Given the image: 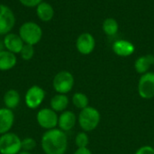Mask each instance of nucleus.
<instances>
[{
  "label": "nucleus",
  "mask_w": 154,
  "mask_h": 154,
  "mask_svg": "<svg viewBox=\"0 0 154 154\" xmlns=\"http://www.w3.org/2000/svg\"><path fill=\"white\" fill-rule=\"evenodd\" d=\"M68 136L59 128L46 131L41 139L42 150L45 154H65L68 150Z\"/></svg>",
  "instance_id": "nucleus-1"
},
{
  "label": "nucleus",
  "mask_w": 154,
  "mask_h": 154,
  "mask_svg": "<svg viewBox=\"0 0 154 154\" xmlns=\"http://www.w3.org/2000/svg\"><path fill=\"white\" fill-rule=\"evenodd\" d=\"M100 120L101 115L99 111L92 106H88L81 110L78 117L79 127L86 133L94 131L98 126Z\"/></svg>",
  "instance_id": "nucleus-2"
},
{
  "label": "nucleus",
  "mask_w": 154,
  "mask_h": 154,
  "mask_svg": "<svg viewBox=\"0 0 154 154\" xmlns=\"http://www.w3.org/2000/svg\"><path fill=\"white\" fill-rule=\"evenodd\" d=\"M24 44L35 45L42 38V29L34 22H25L19 28V34Z\"/></svg>",
  "instance_id": "nucleus-3"
},
{
  "label": "nucleus",
  "mask_w": 154,
  "mask_h": 154,
  "mask_svg": "<svg viewBox=\"0 0 154 154\" xmlns=\"http://www.w3.org/2000/svg\"><path fill=\"white\" fill-rule=\"evenodd\" d=\"M75 78L73 74L66 70L60 71L55 74L52 80V87L57 93L67 94L73 89Z\"/></svg>",
  "instance_id": "nucleus-4"
},
{
  "label": "nucleus",
  "mask_w": 154,
  "mask_h": 154,
  "mask_svg": "<svg viewBox=\"0 0 154 154\" xmlns=\"http://www.w3.org/2000/svg\"><path fill=\"white\" fill-rule=\"evenodd\" d=\"M22 151V140L14 133H7L0 135V154H18Z\"/></svg>",
  "instance_id": "nucleus-5"
},
{
  "label": "nucleus",
  "mask_w": 154,
  "mask_h": 154,
  "mask_svg": "<svg viewBox=\"0 0 154 154\" xmlns=\"http://www.w3.org/2000/svg\"><path fill=\"white\" fill-rule=\"evenodd\" d=\"M46 97V93L40 85H32L24 94V103L30 110L38 109L43 103Z\"/></svg>",
  "instance_id": "nucleus-6"
},
{
  "label": "nucleus",
  "mask_w": 154,
  "mask_h": 154,
  "mask_svg": "<svg viewBox=\"0 0 154 154\" xmlns=\"http://www.w3.org/2000/svg\"><path fill=\"white\" fill-rule=\"evenodd\" d=\"M36 121L41 128L49 131L58 126L59 115L51 108H42L37 112Z\"/></svg>",
  "instance_id": "nucleus-7"
},
{
  "label": "nucleus",
  "mask_w": 154,
  "mask_h": 154,
  "mask_svg": "<svg viewBox=\"0 0 154 154\" xmlns=\"http://www.w3.org/2000/svg\"><path fill=\"white\" fill-rule=\"evenodd\" d=\"M138 93L143 99H152L154 97V73L148 72L142 74L138 82Z\"/></svg>",
  "instance_id": "nucleus-8"
},
{
  "label": "nucleus",
  "mask_w": 154,
  "mask_h": 154,
  "mask_svg": "<svg viewBox=\"0 0 154 154\" xmlns=\"http://www.w3.org/2000/svg\"><path fill=\"white\" fill-rule=\"evenodd\" d=\"M15 25L14 12L6 5L0 4V35L9 34Z\"/></svg>",
  "instance_id": "nucleus-9"
},
{
  "label": "nucleus",
  "mask_w": 154,
  "mask_h": 154,
  "mask_svg": "<svg viewBox=\"0 0 154 154\" xmlns=\"http://www.w3.org/2000/svg\"><path fill=\"white\" fill-rule=\"evenodd\" d=\"M96 47L95 37L89 33H82L76 40V48L83 55L90 54Z\"/></svg>",
  "instance_id": "nucleus-10"
},
{
  "label": "nucleus",
  "mask_w": 154,
  "mask_h": 154,
  "mask_svg": "<svg viewBox=\"0 0 154 154\" xmlns=\"http://www.w3.org/2000/svg\"><path fill=\"white\" fill-rule=\"evenodd\" d=\"M3 41H4L5 50L9 51L14 54H20L24 45L23 41L21 39L20 35L17 34L9 33L6 35H5Z\"/></svg>",
  "instance_id": "nucleus-11"
},
{
  "label": "nucleus",
  "mask_w": 154,
  "mask_h": 154,
  "mask_svg": "<svg viewBox=\"0 0 154 154\" xmlns=\"http://www.w3.org/2000/svg\"><path fill=\"white\" fill-rule=\"evenodd\" d=\"M14 123V113L13 110L0 108V135L9 133Z\"/></svg>",
  "instance_id": "nucleus-12"
},
{
  "label": "nucleus",
  "mask_w": 154,
  "mask_h": 154,
  "mask_svg": "<svg viewBox=\"0 0 154 154\" xmlns=\"http://www.w3.org/2000/svg\"><path fill=\"white\" fill-rule=\"evenodd\" d=\"M78 118L76 114L72 111H64L59 115V121H58V126L59 129L61 130L64 133L71 131L76 123H77Z\"/></svg>",
  "instance_id": "nucleus-13"
},
{
  "label": "nucleus",
  "mask_w": 154,
  "mask_h": 154,
  "mask_svg": "<svg viewBox=\"0 0 154 154\" xmlns=\"http://www.w3.org/2000/svg\"><path fill=\"white\" fill-rule=\"evenodd\" d=\"M113 52L120 57H128L132 55L135 51L134 44L125 39H120L116 41L112 45Z\"/></svg>",
  "instance_id": "nucleus-14"
},
{
  "label": "nucleus",
  "mask_w": 154,
  "mask_h": 154,
  "mask_svg": "<svg viewBox=\"0 0 154 154\" xmlns=\"http://www.w3.org/2000/svg\"><path fill=\"white\" fill-rule=\"evenodd\" d=\"M152 65H154V55L151 54L142 55L134 62V69L141 75L148 73Z\"/></svg>",
  "instance_id": "nucleus-15"
},
{
  "label": "nucleus",
  "mask_w": 154,
  "mask_h": 154,
  "mask_svg": "<svg viewBox=\"0 0 154 154\" xmlns=\"http://www.w3.org/2000/svg\"><path fill=\"white\" fill-rule=\"evenodd\" d=\"M69 104V99L67 94L56 93L50 101V108L56 113H62L66 111Z\"/></svg>",
  "instance_id": "nucleus-16"
},
{
  "label": "nucleus",
  "mask_w": 154,
  "mask_h": 154,
  "mask_svg": "<svg viewBox=\"0 0 154 154\" xmlns=\"http://www.w3.org/2000/svg\"><path fill=\"white\" fill-rule=\"evenodd\" d=\"M3 103L5 108L14 110L21 103V95L19 92L14 89L7 90L3 96Z\"/></svg>",
  "instance_id": "nucleus-17"
},
{
  "label": "nucleus",
  "mask_w": 154,
  "mask_h": 154,
  "mask_svg": "<svg viewBox=\"0 0 154 154\" xmlns=\"http://www.w3.org/2000/svg\"><path fill=\"white\" fill-rule=\"evenodd\" d=\"M17 64L16 55L7 50L0 52V71L12 70Z\"/></svg>",
  "instance_id": "nucleus-18"
},
{
  "label": "nucleus",
  "mask_w": 154,
  "mask_h": 154,
  "mask_svg": "<svg viewBox=\"0 0 154 154\" xmlns=\"http://www.w3.org/2000/svg\"><path fill=\"white\" fill-rule=\"evenodd\" d=\"M36 14L41 21L49 22L53 18L54 9L51 4L47 2H42L36 6Z\"/></svg>",
  "instance_id": "nucleus-19"
},
{
  "label": "nucleus",
  "mask_w": 154,
  "mask_h": 154,
  "mask_svg": "<svg viewBox=\"0 0 154 154\" xmlns=\"http://www.w3.org/2000/svg\"><path fill=\"white\" fill-rule=\"evenodd\" d=\"M102 28L104 33L108 35V36H113L117 34L118 29H119V25L118 22L113 18V17H108L105 19L102 25Z\"/></svg>",
  "instance_id": "nucleus-20"
},
{
  "label": "nucleus",
  "mask_w": 154,
  "mask_h": 154,
  "mask_svg": "<svg viewBox=\"0 0 154 154\" xmlns=\"http://www.w3.org/2000/svg\"><path fill=\"white\" fill-rule=\"evenodd\" d=\"M71 102L73 103V105L79 109L80 111L87 108L89 103V99L88 97L87 96V94L83 93H80V92H78V93H75L73 95H72V98H71Z\"/></svg>",
  "instance_id": "nucleus-21"
},
{
  "label": "nucleus",
  "mask_w": 154,
  "mask_h": 154,
  "mask_svg": "<svg viewBox=\"0 0 154 154\" xmlns=\"http://www.w3.org/2000/svg\"><path fill=\"white\" fill-rule=\"evenodd\" d=\"M75 143L78 148H88L89 143V138L86 132H80L76 135Z\"/></svg>",
  "instance_id": "nucleus-22"
},
{
  "label": "nucleus",
  "mask_w": 154,
  "mask_h": 154,
  "mask_svg": "<svg viewBox=\"0 0 154 154\" xmlns=\"http://www.w3.org/2000/svg\"><path fill=\"white\" fill-rule=\"evenodd\" d=\"M34 47L33 45H30V44H24L20 54H21V57L23 61H30L33 55H34Z\"/></svg>",
  "instance_id": "nucleus-23"
},
{
  "label": "nucleus",
  "mask_w": 154,
  "mask_h": 154,
  "mask_svg": "<svg viewBox=\"0 0 154 154\" xmlns=\"http://www.w3.org/2000/svg\"><path fill=\"white\" fill-rule=\"evenodd\" d=\"M36 141L32 137H26L22 140V151L32 152L36 147Z\"/></svg>",
  "instance_id": "nucleus-24"
},
{
  "label": "nucleus",
  "mask_w": 154,
  "mask_h": 154,
  "mask_svg": "<svg viewBox=\"0 0 154 154\" xmlns=\"http://www.w3.org/2000/svg\"><path fill=\"white\" fill-rule=\"evenodd\" d=\"M134 154H154V148L150 145H144L140 147Z\"/></svg>",
  "instance_id": "nucleus-25"
},
{
  "label": "nucleus",
  "mask_w": 154,
  "mask_h": 154,
  "mask_svg": "<svg viewBox=\"0 0 154 154\" xmlns=\"http://www.w3.org/2000/svg\"><path fill=\"white\" fill-rule=\"evenodd\" d=\"M19 2L23 5H24V6H27V7H35L38 5H40L42 2V0H19Z\"/></svg>",
  "instance_id": "nucleus-26"
},
{
  "label": "nucleus",
  "mask_w": 154,
  "mask_h": 154,
  "mask_svg": "<svg viewBox=\"0 0 154 154\" xmlns=\"http://www.w3.org/2000/svg\"><path fill=\"white\" fill-rule=\"evenodd\" d=\"M73 154H92L88 148H78Z\"/></svg>",
  "instance_id": "nucleus-27"
},
{
  "label": "nucleus",
  "mask_w": 154,
  "mask_h": 154,
  "mask_svg": "<svg viewBox=\"0 0 154 154\" xmlns=\"http://www.w3.org/2000/svg\"><path fill=\"white\" fill-rule=\"evenodd\" d=\"M4 50H5V44H4V41H3V40H0V52H2V51H4Z\"/></svg>",
  "instance_id": "nucleus-28"
},
{
  "label": "nucleus",
  "mask_w": 154,
  "mask_h": 154,
  "mask_svg": "<svg viewBox=\"0 0 154 154\" xmlns=\"http://www.w3.org/2000/svg\"><path fill=\"white\" fill-rule=\"evenodd\" d=\"M18 154H32L31 152H26V151H21Z\"/></svg>",
  "instance_id": "nucleus-29"
}]
</instances>
